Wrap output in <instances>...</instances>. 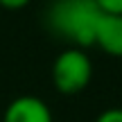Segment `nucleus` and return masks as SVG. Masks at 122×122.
Returning <instances> with one entry per match:
<instances>
[{
    "instance_id": "f257e3e1",
    "label": "nucleus",
    "mask_w": 122,
    "mask_h": 122,
    "mask_svg": "<svg viewBox=\"0 0 122 122\" xmlns=\"http://www.w3.org/2000/svg\"><path fill=\"white\" fill-rule=\"evenodd\" d=\"M102 9L95 0H54L45 11V23L50 32L68 41L70 48H93L95 25Z\"/></svg>"
},
{
    "instance_id": "f03ea898",
    "label": "nucleus",
    "mask_w": 122,
    "mask_h": 122,
    "mask_svg": "<svg viewBox=\"0 0 122 122\" xmlns=\"http://www.w3.org/2000/svg\"><path fill=\"white\" fill-rule=\"evenodd\" d=\"M93 79V61L86 50L66 48L52 63L54 88L63 95H77Z\"/></svg>"
},
{
    "instance_id": "7ed1b4c3",
    "label": "nucleus",
    "mask_w": 122,
    "mask_h": 122,
    "mask_svg": "<svg viewBox=\"0 0 122 122\" xmlns=\"http://www.w3.org/2000/svg\"><path fill=\"white\" fill-rule=\"evenodd\" d=\"M2 122H54V120H52L50 106L41 97L20 95L7 104Z\"/></svg>"
},
{
    "instance_id": "20e7f679",
    "label": "nucleus",
    "mask_w": 122,
    "mask_h": 122,
    "mask_svg": "<svg viewBox=\"0 0 122 122\" xmlns=\"http://www.w3.org/2000/svg\"><path fill=\"white\" fill-rule=\"evenodd\" d=\"M93 48H100L109 57L122 59V16L102 11L100 20L95 25Z\"/></svg>"
},
{
    "instance_id": "39448f33",
    "label": "nucleus",
    "mask_w": 122,
    "mask_h": 122,
    "mask_svg": "<svg viewBox=\"0 0 122 122\" xmlns=\"http://www.w3.org/2000/svg\"><path fill=\"white\" fill-rule=\"evenodd\" d=\"M97 7L104 14H115V16H122V0H95Z\"/></svg>"
},
{
    "instance_id": "423d86ee",
    "label": "nucleus",
    "mask_w": 122,
    "mask_h": 122,
    "mask_svg": "<svg viewBox=\"0 0 122 122\" xmlns=\"http://www.w3.org/2000/svg\"><path fill=\"white\" fill-rule=\"evenodd\" d=\"M95 122H122V109L120 106H111V109L102 111L95 118Z\"/></svg>"
},
{
    "instance_id": "0eeeda50",
    "label": "nucleus",
    "mask_w": 122,
    "mask_h": 122,
    "mask_svg": "<svg viewBox=\"0 0 122 122\" xmlns=\"http://www.w3.org/2000/svg\"><path fill=\"white\" fill-rule=\"evenodd\" d=\"M32 0H0V7H5V9H23V7H27Z\"/></svg>"
}]
</instances>
